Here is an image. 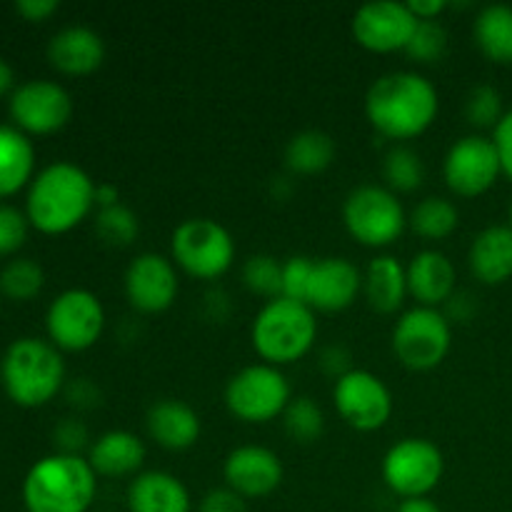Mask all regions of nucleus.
<instances>
[{
  "mask_svg": "<svg viewBox=\"0 0 512 512\" xmlns=\"http://www.w3.org/2000/svg\"><path fill=\"white\" fill-rule=\"evenodd\" d=\"M95 180L70 160H55L35 173L25 195L30 228L45 235H63L78 228L95 208Z\"/></svg>",
  "mask_w": 512,
  "mask_h": 512,
  "instance_id": "obj_2",
  "label": "nucleus"
},
{
  "mask_svg": "<svg viewBox=\"0 0 512 512\" xmlns=\"http://www.w3.org/2000/svg\"><path fill=\"white\" fill-rule=\"evenodd\" d=\"M35 178V148L15 125H0V198L20 193Z\"/></svg>",
  "mask_w": 512,
  "mask_h": 512,
  "instance_id": "obj_26",
  "label": "nucleus"
},
{
  "mask_svg": "<svg viewBox=\"0 0 512 512\" xmlns=\"http://www.w3.org/2000/svg\"><path fill=\"white\" fill-rule=\"evenodd\" d=\"M445 48H448V30H445V25L440 20H420L405 53L413 60H418V63H433V60L443 58Z\"/></svg>",
  "mask_w": 512,
  "mask_h": 512,
  "instance_id": "obj_36",
  "label": "nucleus"
},
{
  "mask_svg": "<svg viewBox=\"0 0 512 512\" xmlns=\"http://www.w3.org/2000/svg\"><path fill=\"white\" fill-rule=\"evenodd\" d=\"M130 512H190L193 500L183 480L165 470H145L128 485Z\"/></svg>",
  "mask_w": 512,
  "mask_h": 512,
  "instance_id": "obj_22",
  "label": "nucleus"
},
{
  "mask_svg": "<svg viewBox=\"0 0 512 512\" xmlns=\"http://www.w3.org/2000/svg\"><path fill=\"white\" fill-rule=\"evenodd\" d=\"M45 330L50 343L65 353L93 348L105 330V308L95 293L68 288L50 300L45 310Z\"/></svg>",
  "mask_w": 512,
  "mask_h": 512,
  "instance_id": "obj_10",
  "label": "nucleus"
},
{
  "mask_svg": "<svg viewBox=\"0 0 512 512\" xmlns=\"http://www.w3.org/2000/svg\"><path fill=\"white\" fill-rule=\"evenodd\" d=\"M453 330L440 308L415 305L393 325V353L405 368L433 370L450 353Z\"/></svg>",
  "mask_w": 512,
  "mask_h": 512,
  "instance_id": "obj_9",
  "label": "nucleus"
},
{
  "mask_svg": "<svg viewBox=\"0 0 512 512\" xmlns=\"http://www.w3.org/2000/svg\"><path fill=\"white\" fill-rule=\"evenodd\" d=\"M0 383L20 408H43L65 385L63 355L50 340H13L0 360Z\"/></svg>",
  "mask_w": 512,
  "mask_h": 512,
  "instance_id": "obj_4",
  "label": "nucleus"
},
{
  "mask_svg": "<svg viewBox=\"0 0 512 512\" xmlns=\"http://www.w3.org/2000/svg\"><path fill=\"white\" fill-rule=\"evenodd\" d=\"M503 175L493 138L480 133L463 135L448 148L443 160V178L460 198H478L488 193Z\"/></svg>",
  "mask_w": 512,
  "mask_h": 512,
  "instance_id": "obj_14",
  "label": "nucleus"
},
{
  "mask_svg": "<svg viewBox=\"0 0 512 512\" xmlns=\"http://www.w3.org/2000/svg\"><path fill=\"white\" fill-rule=\"evenodd\" d=\"M198 512H248V503L225 485V488L208 490L200 500Z\"/></svg>",
  "mask_w": 512,
  "mask_h": 512,
  "instance_id": "obj_40",
  "label": "nucleus"
},
{
  "mask_svg": "<svg viewBox=\"0 0 512 512\" xmlns=\"http://www.w3.org/2000/svg\"><path fill=\"white\" fill-rule=\"evenodd\" d=\"M363 290V273L358 265L340 255L315 260L308 305L320 313H340L350 308Z\"/></svg>",
  "mask_w": 512,
  "mask_h": 512,
  "instance_id": "obj_18",
  "label": "nucleus"
},
{
  "mask_svg": "<svg viewBox=\"0 0 512 512\" xmlns=\"http://www.w3.org/2000/svg\"><path fill=\"white\" fill-rule=\"evenodd\" d=\"M88 463L100 478L138 475L145 463V443L130 430H108L90 443Z\"/></svg>",
  "mask_w": 512,
  "mask_h": 512,
  "instance_id": "obj_23",
  "label": "nucleus"
},
{
  "mask_svg": "<svg viewBox=\"0 0 512 512\" xmlns=\"http://www.w3.org/2000/svg\"><path fill=\"white\" fill-rule=\"evenodd\" d=\"M170 258L198 280H218L233 268L235 240L215 218H185L170 235Z\"/></svg>",
  "mask_w": 512,
  "mask_h": 512,
  "instance_id": "obj_6",
  "label": "nucleus"
},
{
  "mask_svg": "<svg viewBox=\"0 0 512 512\" xmlns=\"http://www.w3.org/2000/svg\"><path fill=\"white\" fill-rule=\"evenodd\" d=\"M10 118L25 135H50L73 118V98L55 80L33 78L20 83L8 100Z\"/></svg>",
  "mask_w": 512,
  "mask_h": 512,
  "instance_id": "obj_12",
  "label": "nucleus"
},
{
  "mask_svg": "<svg viewBox=\"0 0 512 512\" xmlns=\"http://www.w3.org/2000/svg\"><path fill=\"white\" fill-rule=\"evenodd\" d=\"M395 512H443L438 508V503H433L430 498H408L398 505Z\"/></svg>",
  "mask_w": 512,
  "mask_h": 512,
  "instance_id": "obj_47",
  "label": "nucleus"
},
{
  "mask_svg": "<svg viewBox=\"0 0 512 512\" xmlns=\"http://www.w3.org/2000/svg\"><path fill=\"white\" fill-rule=\"evenodd\" d=\"M418 23V15L410 10L408 3L370 0L355 10L350 30L363 48L373 53H395V50L408 48Z\"/></svg>",
  "mask_w": 512,
  "mask_h": 512,
  "instance_id": "obj_15",
  "label": "nucleus"
},
{
  "mask_svg": "<svg viewBox=\"0 0 512 512\" xmlns=\"http://www.w3.org/2000/svg\"><path fill=\"white\" fill-rule=\"evenodd\" d=\"M15 10H18L20 18L30 20V23H40V20H48L58 10V0H18Z\"/></svg>",
  "mask_w": 512,
  "mask_h": 512,
  "instance_id": "obj_44",
  "label": "nucleus"
},
{
  "mask_svg": "<svg viewBox=\"0 0 512 512\" xmlns=\"http://www.w3.org/2000/svg\"><path fill=\"white\" fill-rule=\"evenodd\" d=\"M383 178L393 193H413L425 180V163L410 145H390L383 158Z\"/></svg>",
  "mask_w": 512,
  "mask_h": 512,
  "instance_id": "obj_30",
  "label": "nucleus"
},
{
  "mask_svg": "<svg viewBox=\"0 0 512 512\" xmlns=\"http://www.w3.org/2000/svg\"><path fill=\"white\" fill-rule=\"evenodd\" d=\"M320 368H323V373H328L330 378H343L345 373H350V353L343 348V345H328V348H323V353H320Z\"/></svg>",
  "mask_w": 512,
  "mask_h": 512,
  "instance_id": "obj_43",
  "label": "nucleus"
},
{
  "mask_svg": "<svg viewBox=\"0 0 512 512\" xmlns=\"http://www.w3.org/2000/svg\"><path fill=\"white\" fill-rule=\"evenodd\" d=\"M343 223L360 245L385 248L403 235L408 215L388 185L363 183L345 195Z\"/></svg>",
  "mask_w": 512,
  "mask_h": 512,
  "instance_id": "obj_7",
  "label": "nucleus"
},
{
  "mask_svg": "<svg viewBox=\"0 0 512 512\" xmlns=\"http://www.w3.org/2000/svg\"><path fill=\"white\" fill-rule=\"evenodd\" d=\"M290 400L288 378L268 363L245 365L225 385V405L243 423H270L285 413Z\"/></svg>",
  "mask_w": 512,
  "mask_h": 512,
  "instance_id": "obj_8",
  "label": "nucleus"
},
{
  "mask_svg": "<svg viewBox=\"0 0 512 512\" xmlns=\"http://www.w3.org/2000/svg\"><path fill=\"white\" fill-rule=\"evenodd\" d=\"M503 115V95H500V90L493 88V85H473L470 93L465 95V118H468V123H473L475 128H495Z\"/></svg>",
  "mask_w": 512,
  "mask_h": 512,
  "instance_id": "obj_35",
  "label": "nucleus"
},
{
  "mask_svg": "<svg viewBox=\"0 0 512 512\" xmlns=\"http://www.w3.org/2000/svg\"><path fill=\"white\" fill-rule=\"evenodd\" d=\"M460 223V210L453 200L443 195H428L408 215V225L425 240H445L455 233Z\"/></svg>",
  "mask_w": 512,
  "mask_h": 512,
  "instance_id": "obj_29",
  "label": "nucleus"
},
{
  "mask_svg": "<svg viewBox=\"0 0 512 512\" xmlns=\"http://www.w3.org/2000/svg\"><path fill=\"white\" fill-rule=\"evenodd\" d=\"M28 218L13 205H0V258L18 253L28 240Z\"/></svg>",
  "mask_w": 512,
  "mask_h": 512,
  "instance_id": "obj_38",
  "label": "nucleus"
},
{
  "mask_svg": "<svg viewBox=\"0 0 512 512\" xmlns=\"http://www.w3.org/2000/svg\"><path fill=\"white\" fill-rule=\"evenodd\" d=\"M468 263L475 278L485 285H500L512 278V230L508 225H488L473 238Z\"/></svg>",
  "mask_w": 512,
  "mask_h": 512,
  "instance_id": "obj_24",
  "label": "nucleus"
},
{
  "mask_svg": "<svg viewBox=\"0 0 512 512\" xmlns=\"http://www.w3.org/2000/svg\"><path fill=\"white\" fill-rule=\"evenodd\" d=\"M473 38L480 53L500 65L512 63V5L488 3L473 20Z\"/></svg>",
  "mask_w": 512,
  "mask_h": 512,
  "instance_id": "obj_27",
  "label": "nucleus"
},
{
  "mask_svg": "<svg viewBox=\"0 0 512 512\" xmlns=\"http://www.w3.org/2000/svg\"><path fill=\"white\" fill-rule=\"evenodd\" d=\"M408 5L418 20H438V15L450 8L448 0H410Z\"/></svg>",
  "mask_w": 512,
  "mask_h": 512,
  "instance_id": "obj_45",
  "label": "nucleus"
},
{
  "mask_svg": "<svg viewBox=\"0 0 512 512\" xmlns=\"http://www.w3.org/2000/svg\"><path fill=\"white\" fill-rule=\"evenodd\" d=\"M335 160V140L325 130H300L285 145V165L295 175H318Z\"/></svg>",
  "mask_w": 512,
  "mask_h": 512,
  "instance_id": "obj_28",
  "label": "nucleus"
},
{
  "mask_svg": "<svg viewBox=\"0 0 512 512\" xmlns=\"http://www.w3.org/2000/svg\"><path fill=\"white\" fill-rule=\"evenodd\" d=\"M15 88H18V85H15V73H13V68H10L8 60L0 58V95L13 93Z\"/></svg>",
  "mask_w": 512,
  "mask_h": 512,
  "instance_id": "obj_48",
  "label": "nucleus"
},
{
  "mask_svg": "<svg viewBox=\"0 0 512 512\" xmlns=\"http://www.w3.org/2000/svg\"><path fill=\"white\" fill-rule=\"evenodd\" d=\"M493 143H495V150H498L503 173L512 180V108L505 110L500 123L493 128Z\"/></svg>",
  "mask_w": 512,
  "mask_h": 512,
  "instance_id": "obj_41",
  "label": "nucleus"
},
{
  "mask_svg": "<svg viewBox=\"0 0 512 512\" xmlns=\"http://www.w3.org/2000/svg\"><path fill=\"white\" fill-rule=\"evenodd\" d=\"M243 285L255 295L273 300L283 295V263L275 255L255 253L243 263Z\"/></svg>",
  "mask_w": 512,
  "mask_h": 512,
  "instance_id": "obj_33",
  "label": "nucleus"
},
{
  "mask_svg": "<svg viewBox=\"0 0 512 512\" xmlns=\"http://www.w3.org/2000/svg\"><path fill=\"white\" fill-rule=\"evenodd\" d=\"M25 512H88L98 475L83 455L53 453L33 463L23 480Z\"/></svg>",
  "mask_w": 512,
  "mask_h": 512,
  "instance_id": "obj_3",
  "label": "nucleus"
},
{
  "mask_svg": "<svg viewBox=\"0 0 512 512\" xmlns=\"http://www.w3.org/2000/svg\"><path fill=\"white\" fill-rule=\"evenodd\" d=\"M508 228L512 230V200H510V210H508Z\"/></svg>",
  "mask_w": 512,
  "mask_h": 512,
  "instance_id": "obj_49",
  "label": "nucleus"
},
{
  "mask_svg": "<svg viewBox=\"0 0 512 512\" xmlns=\"http://www.w3.org/2000/svg\"><path fill=\"white\" fill-rule=\"evenodd\" d=\"M405 270H408V293L418 300V305L428 308H440L448 303L458 285V270L443 250H418Z\"/></svg>",
  "mask_w": 512,
  "mask_h": 512,
  "instance_id": "obj_20",
  "label": "nucleus"
},
{
  "mask_svg": "<svg viewBox=\"0 0 512 512\" xmlns=\"http://www.w3.org/2000/svg\"><path fill=\"white\" fill-rule=\"evenodd\" d=\"M313 270L315 260L308 255H290L288 260H283V298L308 303Z\"/></svg>",
  "mask_w": 512,
  "mask_h": 512,
  "instance_id": "obj_37",
  "label": "nucleus"
},
{
  "mask_svg": "<svg viewBox=\"0 0 512 512\" xmlns=\"http://www.w3.org/2000/svg\"><path fill=\"white\" fill-rule=\"evenodd\" d=\"M145 428L150 438L165 450L193 448L203 433V423L193 405L178 398L155 400L145 415Z\"/></svg>",
  "mask_w": 512,
  "mask_h": 512,
  "instance_id": "obj_21",
  "label": "nucleus"
},
{
  "mask_svg": "<svg viewBox=\"0 0 512 512\" xmlns=\"http://www.w3.org/2000/svg\"><path fill=\"white\" fill-rule=\"evenodd\" d=\"M438 110V88L415 70L380 75L365 93V115L370 125L395 143L423 135L435 123Z\"/></svg>",
  "mask_w": 512,
  "mask_h": 512,
  "instance_id": "obj_1",
  "label": "nucleus"
},
{
  "mask_svg": "<svg viewBox=\"0 0 512 512\" xmlns=\"http://www.w3.org/2000/svg\"><path fill=\"white\" fill-rule=\"evenodd\" d=\"M90 433L85 428L83 420L78 418H63L53 428V443L58 448V453L65 455H80V450L88 445Z\"/></svg>",
  "mask_w": 512,
  "mask_h": 512,
  "instance_id": "obj_39",
  "label": "nucleus"
},
{
  "mask_svg": "<svg viewBox=\"0 0 512 512\" xmlns=\"http://www.w3.org/2000/svg\"><path fill=\"white\" fill-rule=\"evenodd\" d=\"M95 233L100 235L103 243L125 248V245H130L138 238L140 220L123 203L110 205V208H98V213H95Z\"/></svg>",
  "mask_w": 512,
  "mask_h": 512,
  "instance_id": "obj_34",
  "label": "nucleus"
},
{
  "mask_svg": "<svg viewBox=\"0 0 512 512\" xmlns=\"http://www.w3.org/2000/svg\"><path fill=\"white\" fill-rule=\"evenodd\" d=\"M120 203V190L113 183H98L95 188V208H110Z\"/></svg>",
  "mask_w": 512,
  "mask_h": 512,
  "instance_id": "obj_46",
  "label": "nucleus"
},
{
  "mask_svg": "<svg viewBox=\"0 0 512 512\" xmlns=\"http://www.w3.org/2000/svg\"><path fill=\"white\" fill-rule=\"evenodd\" d=\"M45 285V273L33 258H13L0 270V293L15 303L38 298Z\"/></svg>",
  "mask_w": 512,
  "mask_h": 512,
  "instance_id": "obj_31",
  "label": "nucleus"
},
{
  "mask_svg": "<svg viewBox=\"0 0 512 512\" xmlns=\"http://www.w3.org/2000/svg\"><path fill=\"white\" fill-rule=\"evenodd\" d=\"M250 340L263 363L290 365L305 358L318 340V320L308 303L290 298L265 300L250 325Z\"/></svg>",
  "mask_w": 512,
  "mask_h": 512,
  "instance_id": "obj_5",
  "label": "nucleus"
},
{
  "mask_svg": "<svg viewBox=\"0 0 512 512\" xmlns=\"http://www.w3.org/2000/svg\"><path fill=\"white\" fill-rule=\"evenodd\" d=\"M283 428L293 443L310 445L320 440L325 430V415L310 395H298L288 403L283 413Z\"/></svg>",
  "mask_w": 512,
  "mask_h": 512,
  "instance_id": "obj_32",
  "label": "nucleus"
},
{
  "mask_svg": "<svg viewBox=\"0 0 512 512\" xmlns=\"http://www.w3.org/2000/svg\"><path fill=\"white\" fill-rule=\"evenodd\" d=\"M383 480L403 500L428 498L445 473L443 450L428 438H403L385 453Z\"/></svg>",
  "mask_w": 512,
  "mask_h": 512,
  "instance_id": "obj_11",
  "label": "nucleus"
},
{
  "mask_svg": "<svg viewBox=\"0 0 512 512\" xmlns=\"http://www.w3.org/2000/svg\"><path fill=\"white\" fill-rule=\"evenodd\" d=\"M365 300L378 313H398L408 293V270L393 255H378L363 273Z\"/></svg>",
  "mask_w": 512,
  "mask_h": 512,
  "instance_id": "obj_25",
  "label": "nucleus"
},
{
  "mask_svg": "<svg viewBox=\"0 0 512 512\" xmlns=\"http://www.w3.org/2000/svg\"><path fill=\"white\" fill-rule=\"evenodd\" d=\"M65 395H68V403L73 405V408L90 410L95 408V405H100V390L95 388L93 380L88 378L73 380V383L65 388Z\"/></svg>",
  "mask_w": 512,
  "mask_h": 512,
  "instance_id": "obj_42",
  "label": "nucleus"
},
{
  "mask_svg": "<svg viewBox=\"0 0 512 512\" xmlns=\"http://www.w3.org/2000/svg\"><path fill=\"white\" fill-rule=\"evenodd\" d=\"M283 463L265 445H238L225 458V485L240 498H268L283 483Z\"/></svg>",
  "mask_w": 512,
  "mask_h": 512,
  "instance_id": "obj_17",
  "label": "nucleus"
},
{
  "mask_svg": "<svg viewBox=\"0 0 512 512\" xmlns=\"http://www.w3.org/2000/svg\"><path fill=\"white\" fill-rule=\"evenodd\" d=\"M48 60L63 75H90L103 65L105 40L90 25H65L50 38Z\"/></svg>",
  "mask_w": 512,
  "mask_h": 512,
  "instance_id": "obj_19",
  "label": "nucleus"
},
{
  "mask_svg": "<svg viewBox=\"0 0 512 512\" xmlns=\"http://www.w3.org/2000/svg\"><path fill=\"white\" fill-rule=\"evenodd\" d=\"M333 403L340 418L360 433L385 428L393 415V393L380 375L353 368L333 385Z\"/></svg>",
  "mask_w": 512,
  "mask_h": 512,
  "instance_id": "obj_13",
  "label": "nucleus"
},
{
  "mask_svg": "<svg viewBox=\"0 0 512 512\" xmlns=\"http://www.w3.org/2000/svg\"><path fill=\"white\" fill-rule=\"evenodd\" d=\"M123 285L128 303L135 310L145 315L163 313L178 298V265L173 263V258L148 250L130 260L125 268Z\"/></svg>",
  "mask_w": 512,
  "mask_h": 512,
  "instance_id": "obj_16",
  "label": "nucleus"
}]
</instances>
